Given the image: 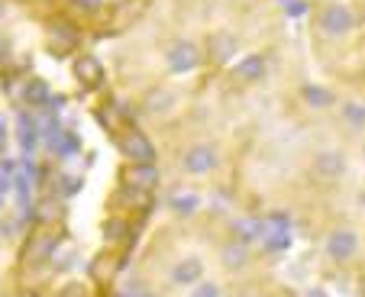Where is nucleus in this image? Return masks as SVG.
Listing matches in <instances>:
<instances>
[{
    "mask_svg": "<svg viewBox=\"0 0 365 297\" xmlns=\"http://www.w3.org/2000/svg\"><path fill=\"white\" fill-rule=\"evenodd\" d=\"M200 58H204V52H200V46L197 42H191V39H175L172 46H168V52H165V62H168V68H172L175 75L194 71L200 65Z\"/></svg>",
    "mask_w": 365,
    "mask_h": 297,
    "instance_id": "obj_1",
    "label": "nucleus"
},
{
    "mask_svg": "<svg viewBox=\"0 0 365 297\" xmlns=\"http://www.w3.org/2000/svg\"><path fill=\"white\" fill-rule=\"evenodd\" d=\"M217 165H220V155H217V149L210 142H194L191 149L181 155V168H185L187 174H197V178L207 172H214Z\"/></svg>",
    "mask_w": 365,
    "mask_h": 297,
    "instance_id": "obj_2",
    "label": "nucleus"
},
{
    "mask_svg": "<svg viewBox=\"0 0 365 297\" xmlns=\"http://www.w3.org/2000/svg\"><path fill=\"white\" fill-rule=\"evenodd\" d=\"M317 23H320V29H324L327 36H346L356 20H352V14L343 7V4H327V7L320 10Z\"/></svg>",
    "mask_w": 365,
    "mask_h": 297,
    "instance_id": "obj_3",
    "label": "nucleus"
},
{
    "mask_svg": "<svg viewBox=\"0 0 365 297\" xmlns=\"http://www.w3.org/2000/svg\"><path fill=\"white\" fill-rule=\"evenodd\" d=\"M356 252H359V236L352 233V229L343 226L327 236V256H330L333 262H349Z\"/></svg>",
    "mask_w": 365,
    "mask_h": 297,
    "instance_id": "obj_4",
    "label": "nucleus"
},
{
    "mask_svg": "<svg viewBox=\"0 0 365 297\" xmlns=\"http://www.w3.org/2000/svg\"><path fill=\"white\" fill-rule=\"evenodd\" d=\"M236 46H240V39H236L233 33H227V29H220V33L210 36V46H207V58L214 65H227L230 56L236 52Z\"/></svg>",
    "mask_w": 365,
    "mask_h": 297,
    "instance_id": "obj_5",
    "label": "nucleus"
},
{
    "mask_svg": "<svg viewBox=\"0 0 365 297\" xmlns=\"http://www.w3.org/2000/svg\"><path fill=\"white\" fill-rule=\"evenodd\" d=\"M197 281H204V262L197 256L181 259L172 269V284H181V288H194Z\"/></svg>",
    "mask_w": 365,
    "mask_h": 297,
    "instance_id": "obj_6",
    "label": "nucleus"
},
{
    "mask_svg": "<svg viewBox=\"0 0 365 297\" xmlns=\"http://www.w3.org/2000/svg\"><path fill=\"white\" fill-rule=\"evenodd\" d=\"M123 181L130 187H136V191H149L159 181V168L152 165V162H133V168L123 174Z\"/></svg>",
    "mask_w": 365,
    "mask_h": 297,
    "instance_id": "obj_7",
    "label": "nucleus"
},
{
    "mask_svg": "<svg viewBox=\"0 0 365 297\" xmlns=\"http://www.w3.org/2000/svg\"><path fill=\"white\" fill-rule=\"evenodd\" d=\"M343 172H346V159L339 152H320L314 159V174L317 178L333 181V178H343Z\"/></svg>",
    "mask_w": 365,
    "mask_h": 297,
    "instance_id": "obj_8",
    "label": "nucleus"
},
{
    "mask_svg": "<svg viewBox=\"0 0 365 297\" xmlns=\"http://www.w3.org/2000/svg\"><path fill=\"white\" fill-rule=\"evenodd\" d=\"M75 75H78V81H84L88 88H97V84L103 81V68H101V62H97L94 56H81L75 62Z\"/></svg>",
    "mask_w": 365,
    "mask_h": 297,
    "instance_id": "obj_9",
    "label": "nucleus"
},
{
    "mask_svg": "<svg viewBox=\"0 0 365 297\" xmlns=\"http://www.w3.org/2000/svg\"><path fill=\"white\" fill-rule=\"evenodd\" d=\"M123 152L133 155V162H152V145L145 142L139 132H130V136L123 139Z\"/></svg>",
    "mask_w": 365,
    "mask_h": 297,
    "instance_id": "obj_10",
    "label": "nucleus"
},
{
    "mask_svg": "<svg viewBox=\"0 0 365 297\" xmlns=\"http://www.w3.org/2000/svg\"><path fill=\"white\" fill-rule=\"evenodd\" d=\"M262 71H265V58L262 56H249L236 65L233 75L240 78V81H255V78H262Z\"/></svg>",
    "mask_w": 365,
    "mask_h": 297,
    "instance_id": "obj_11",
    "label": "nucleus"
},
{
    "mask_svg": "<svg viewBox=\"0 0 365 297\" xmlns=\"http://www.w3.org/2000/svg\"><path fill=\"white\" fill-rule=\"evenodd\" d=\"M175 107V94L172 90H152L149 97H145V110L149 113H165Z\"/></svg>",
    "mask_w": 365,
    "mask_h": 297,
    "instance_id": "obj_12",
    "label": "nucleus"
},
{
    "mask_svg": "<svg viewBox=\"0 0 365 297\" xmlns=\"http://www.w3.org/2000/svg\"><path fill=\"white\" fill-rule=\"evenodd\" d=\"M223 262H227V269H242L249 262V249L242 242H230L227 249H223Z\"/></svg>",
    "mask_w": 365,
    "mask_h": 297,
    "instance_id": "obj_13",
    "label": "nucleus"
},
{
    "mask_svg": "<svg viewBox=\"0 0 365 297\" xmlns=\"http://www.w3.org/2000/svg\"><path fill=\"white\" fill-rule=\"evenodd\" d=\"M301 94H304V100H307V104H314V107H330L333 104V94L327 88H314V84H307Z\"/></svg>",
    "mask_w": 365,
    "mask_h": 297,
    "instance_id": "obj_14",
    "label": "nucleus"
},
{
    "mask_svg": "<svg viewBox=\"0 0 365 297\" xmlns=\"http://www.w3.org/2000/svg\"><path fill=\"white\" fill-rule=\"evenodd\" d=\"M343 120L349 126H356V130H362L365 126V107L362 104H343Z\"/></svg>",
    "mask_w": 365,
    "mask_h": 297,
    "instance_id": "obj_15",
    "label": "nucleus"
},
{
    "mask_svg": "<svg viewBox=\"0 0 365 297\" xmlns=\"http://www.w3.org/2000/svg\"><path fill=\"white\" fill-rule=\"evenodd\" d=\"M191 297H223V288L217 281H197L191 288Z\"/></svg>",
    "mask_w": 365,
    "mask_h": 297,
    "instance_id": "obj_16",
    "label": "nucleus"
},
{
    "mask_svg": "<svg viewBox=\"0 0 365 297\" xmlns=\"http://www.w3.org/2000/svg\"><path fill=\"white\" fill-rule=\"evenodd\" d=\"M46 84L42 81H33V88H26V100H33V104H42L46 100Z\"/></svg>",
    "mask_w": 365,
    "mask_h": 297,
    "instance_id": "obj_17",
    "label": "nucleus"
},
{
    "mask_svg": "<svg viewBox=\"0 0 365 297\" xmlns=\"http://www.w3.org/2000/svg\"><path fill=\"white\" fill-rule=\"evenodd\" d=\"M75 4H78V7H81V10H94L97 4H101V0H75Z\"/></svg>",
    "mask_w": 365,
    "mask_h": 297,
    "instance_id": "obj_18",
    "label": "nucleus"
},
{
    "mask_svg": "<svg viewBox=\"0 0 365 297\" xmlns=\"http://www.w3.org/2000/svg\"><path fill=\"white\" fill-rule=\"evenodd\" d=\"M7 52H10V46H7V39H4V36H0V62H4V58H7Z\"/></svg>",
    "mask_w": 365,
    "mask_h": 297,
    "instance_id": "obj_19",
    "label": "nucleus"
}]
</instances>
